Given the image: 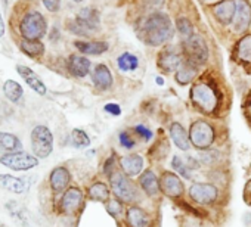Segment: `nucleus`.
<instances>
[{"label": "nucleus", "mask_w": 251, "mask_h": 227, "mask_svg": "<svg viewBox=\"0 0 251 227\" xmlns=\"http://www.w3.org/2000/svg\"><path fill=\"white\" fill-rule=\"evenodd\" d=\"M144 3L150 11H157L164 3V0H144Z\"/></svg>", "instance_id": "37998d69"}, {"label": "nucleus", "mask_w": 251, "mask_h": 227, "mask_svg": "<svg viewBox=\"0 0 251 227\" xmlns=\"http://www.w3.org/2000/svg\"><path fill=\"white\" fill-rule=\"evenodd\" d=\"M236 12L233 18V28L236 33L245 31L251 24V6L247 0H235Z\"/></svg>", "instance_id": "f8f14e48"}, {"label": "nucleus", "mask_w": 251, "mask_h": 227, "mask_svg": "<svg viewBox=\"0 0 251 227\" xmlns=\"http://www.w3.org/2000/svg\"><path fill=\"white\" fill-rule=\"evenodd\" d=\"M21 149H23V143L15 135L0 132V152L12 154V152H18Z\"/></svg>", "instance_id": "b1692460"}, {"label": "nucleus", "mask_w": 251, "mask_h": 227, "mask_svg": "<svg viewBox=\"0 0 251 227\" xmlns=\"http://www.w3.org/2000/svg\"><path fill=\"white\" fill-rule=\"evenodd\" d=\"M75 23L81 27V30L87 36L89 31H95V30L99 28V25H100V15L93 8H84V9H81L77 14Z\"/></svg>", "instance_id": "9b49d317"}, {"label": "nucleus", "mask_w": 251, "mask_h": 227, "mask_svg": "<svg viewBox=\"0 0 251 227\" xmlns=\"http://www.w3.org/2000/svg\"><path fill=\"white\" fill-rule=\"evenodd\" d=\"M70 171L64 167H58L50 173V187L53 192H62L70 184Z\"/></svg>", "instance_id": "412c9836"}, {"label": "nucleus", "mask_w": 251, "mask_h": 227, "mask_svg": "<svg viewBox=\"0 0 251 227\" xmlns=\"http://www.w3.org/2000/svg\"><path fill=\"white\" fill-rule=\"evenodd\" d=\"M217 187L211 183H195L189 187V196L197 204H211L217 199Z\"/></svg>", "instance_id": "1a4fd4ad"}, {"label": "nucleus", "mask_w": 251, "mask_h": 227, "mask_svg": "<svg viewBox=\"0 0 251 227\" xmlns=\"http://www.w3.org/2000/svg\"><path fill=\"white\" fill-rule=\"evenodd\" d=\"M74 46L84 55H102L109 49L106 42H75Z\"/></svg>", "instance_id": "393cba45"}, {"label": "nucleus", "mask_w": 251, "mask_h": 227, "mask_svg": "<svg viewBox=\"0 0 251 227\" xmlns=\"http://www.w3.org/2000/svg\"><path fill=\"white\" fill-rule=\"evenodd\" d=\"M103 109H105L108 114H111V115H114V117H117V115H120V114H121V108H120V105H117V103H106V105L103 106Z\"/></svg>", "instance_id": "79ce46f5"}, {"label": "nucleus", "mask_w": 251, "mask_h": 227, "mask_svg": "<svg viewBox=\"0 0 251 227\" xmlns=\"http://www.w3.org/2000/svg\"><path fill=\"white\" fill-rule=\"evenodd\" d=\"M68 71L78 78H83L89 74L90 71V61L84 56L80 55H71L68 58Z\"/></svg>", "instance_id": "6ab92c4d"}, {"label": "nucleus", "mask_w": 251, "mask_h": 227, "mask_svg": "<svg viewBox=\"0 0 251 227\" xmlns=\"http://www.w3.org/2000/svg\"><path fill=\"white\" fill-rule=\"evenodd\" d=\"M236 56L244 65H251V34L244 36L236 45Z\"/></svg>", "instance_id": "cd10ccee"}, {"label": "nucleus", "mask_w": 251, "mask_h": 227, "mask_svg": "<svg viewBox=\"0 0 251 227\" xmlns=\"http://www.w3.org/2000/svg\"><path fill=\"white\" fill-rule=\"evenodd\" d=\"M170 136H172V140L175 142V145H176L180 151H188V149L191 148L189 135H188L186 130L182 127V124L173 123V124L170 126Z\"/></svg>", "instance_id": "4be33fe9"}, {"label": "nucleus", "mask_w": 251, "mask_h": 227, "mask_svg": "<svg viewBox=\"0 0 251 227\" xmlns=\"http://www.w3.org/2000/svg\"><path fill=\"white\" fill-rule=\"evenodd\" d=\"M235 12H236L235 0H222V2L213 6V14L216 20L223 25H229L230 23H233Z\"/></svg>", "instance_id": "ddd939ff"}, {"label": "nucleus", "mask_w": 251, "mask_h": 227, "mask_svg": "<svg viewBox=\"0 0 251 227\" xmlns=\"http://www.w3.org/2000/svg\"><path fill=\"white\" fill-rule=\"evenodd\" d=\"M176 25H177L179 33L183 36L185 40L194 36V27H192V24H191V21L188 18H179Z\"/></svg>", "instance_id": "f704fd0d"}, {"label": "nucleus", "mask_w": 251, "mask_h": 227, "mask_svg": "<svg viewBox=\"0 0 251 227\" xmlns=\"http://www.w3.org/2000/svg\"><path fill=\"white\" fill-rule=\"evenodd\" d=\"M135 132H136L139 136H142L145 140H151V139H152V132H151L147 126L139 124V126H136V127H135Z\"/></svg>", "instance_id": "a19ab883"}, {"label": "nucleus", "mask_w": 251, "mask_h": 227, "mask_svg": "<svg viewBox=\"0 0 251 227\" xmlns=\"http://www.w3.org/2000/svg\"><path fill=\"white\" fill-rule=\"evenodd\" d=\"M183 55L188 62H191L195 67H201L208 59V47L204 42V39L198 34H194L192 37L183 40Z\"/></svg>", "instance_id": "39448f33"}, {"label": "nucleus", "mask_w": 251, "mask_h": 227, "mask_svg": "<svg viewBox=\"0 0 251 227\" xmlns=\"http://www.w3.org/2000/svg\"><path fill=\"white\" fill-rule=\"evenodd\" d=\"M191 99L194 105L207 115H213L219 106V94L214 87L205 81L197 83L191 90Z\"/></svg>", "instance_id": "f03ea898"}, {"label": "nucleus", "mask_w": 251, "mask_h": 227, "mask_svg": "<svg viewBox=\"0 0 251 227\" xmlns=\"http://www.w3.org/2000/svg\"><path fill=\"white\" fill-rule=\"evenodd\" d=\"M117 65L121 71L127 72V71H135L139 67V59L136 55L126 52L123 53L118 59H117Z\"/></svg>", "instance_id": "2f4dec72"}, {"label": "nucleus", "mask_w": 251, "mask_h": 227, "mask_svg": "<svg viewBox=\"0 0 251 227\" xmlns=\"http://www.w3.org/2000/svg\"><path fill=\"white\" fill-rule=\"evenodd\" d=\"M136 31L139 39L148 46H161L172 39L173 25L166 14L152 12L139 23Z\"/></svg>", "instance_id": "f257e3e1"}, {"label": "nucleus", "mask_w": 251, "mask_h": 227, "mask_svg": "<svg viewBox=\"0 0 251 227\" xmlns=\"http://www.w3.org/2000/svg\"><path fill=\"white\" fill-rule=\"evenodd\" d=\"M180 65H182V56L175 49H166L158 56V67L166 72L177 71Z\"/></svg>", "instance_id": "dca6fc26"}, {"label": "nucleus", "mask_w": 251, "mask_h": 227, "mask_svg": "<svg viewBox=\"0 0 251 227\" xmlns=\"http://www.w3.org/2000/svg\"><path fill=\"white\" fill-rule=\"evenodd\" d=\"M197 69H198V67L192 65L191 62H188V61L182 62V65H180L179 69L176 71V81H177L179 84H182V86L191 83V81L195 78L197 72H198Z\"/></svg>", "instance_id": "bb28decb"}, {"label": "nucleus", "mask_w": 251, "mask_h": 227, "mask_svg": "<svg viewBox=\"0 0 251 227\" xmlns=\"http://www.w3.org/2000/svg\"><path fill=\"white\" fill-rule=\"evenodd\" d=\"M216 159H217V152L214 151H202L200 154V162L204 165H211L216 162Z\"/></svg>", "instance_id": "4c0bfd02"}, {"label": "nucleus", "mask_w": 251, "mask_h": 227, "mask_svg": "<svg viewBox=\"0 0 251 227\" xmlns=\"http://www.w3.org/2000/svg\"><path fill=\"white\" fill-rule=\"evenodd\" d=\"M3 93L12 103H18L24 94V90L20 83H17L14 80H8L3 84Z\"/></svg>", "instance_id": "c756f323"}, {"label": "nucleus", "mask_w": 251, "mask_h": 227, "mask_svg": "<svg viewBox=\"0 0 251 227\" xmlns=\"http://www.w3.org/2000/svg\"><path fill=\"white\" fill-rule=\"evenodd\" d=\"M0 164L11 168V170H15V171H27V170L34 168L39 164V161L36 157H33L27 152L18 151V152H12V154H5L2 158H0Z\"/></svg>", "instance_id": "6e6552de"}, {"label": "nucleus", "mask_w": 251, "mask_h": 227, "mask_svg": "<svg viewBox=\"0 0 251 227\" xmlns=\"http://www.w3.org/2000/svg\"><path fill=\"white\" fill-rule=\"evenodd\" d=\"M42 3L49 12H58L61 6V0H42Z\"/></svg>", "instance_id": "ea45409f"}, {"label": "nucleus", "mask_w": 251, "mask_h": 227, "mask_svg": "<svg viewBox=\"0 0 251 227\" xmlns=\"http://www.w3.org/2000/svg\"><path fill=\"white\" fill-rule=\"evenodd\" d=\"M244 196H245V202L248 205H251V180L247 183L245 186V190H244Z\"/></svg>", "instance_id": "c03bdc74"}, {"label": "nucleus", "mask_w": 251, "mask_h": 227, "mask_svg": "<svg viewBox=\"0 0 251 227\" xmlns=\"http://www.w3.org/2000/svg\"><path fill=\"white\" fill-rule=\"evenodd\" d=\"M118 140H120V145L123 148H126V149H132L135 146V140H133V137L130 136L129 132H121L118 135Z\"/></svg>", "instance_id": "e433bc0d"}, {"label": "nucleus", "mask_w": 251, "mask_h": 227, "mask_svg": "<svg viewBox=\"0 0 251 227\" xmlns=\"http://www.w3.org/2000/svg\"><path fill=\"white\" fill-rule=\"evenodd\" d=\"M139 184L142 187V190L151 196V198H155L160 190H161V186H160V180L157 179V176L151 171V170H147L141 177H139Z\"/></svg>", "instance_id": "aec40b11"}, {"label": "nucleus", "mask_w": 251, "mask_h": 227, "mask_svg": "<svg viewBox=\"0 0 251 227\" xmlns=\"http://www.w3.org/2000/svg\"><path fill=\"white\" fill-rule=\"evenodd\" d=\"M172 165H173V168H175V170H176V171H177L183 179H191V177H192L189 167L182 161V158L175 157V158H173V161H172Z\"/></svg>", "instance_id": "c9c22d12"}, {"label": "nucleus", "mask_w": 251, "mask_h": 227, "mask_svg": "<svg viewBox=\"0 0 251 227\" xmlns=\"http://www.w3.org/2000/svg\"><path fill=\"white\" fill-rule=\"evenodd\" d=\"M127 221L132 227H150L151 226L150 215L139 206H130L127 209Z\"/></svg>", "instance_id": "5701e85b"}, {"label": "nucleus", "mask_w": 251, "mask_h": 227, "mask_svg": "<svg viewBox=\"0 0 251 227\" xmlns=\"http://www.w3.org/2000/svg\"><path fill=\"white\" fill-rule=\"evenodd\" d=\"M5 31H6V27H5V23H3V17L0 14V37L5 36Z\"/></svg>", "instance_id": "a18cd8bd"}, {"label": "nucleus", "mask_w": 251, "mask_h": 227, "mask_svg": "<svg viewBox=\"0 0 251 227\" xmlns=\"http://www.w3.org/2000/svg\"><path fill=\"white\" fill-rule=\"evenodd\" d=\"M106 211L108 214H111L112 217H118L123 211V206H121V202L118 199H114V201H108L106 204Z\"/></svg>", "instance_id": "58836bf2"}, {"label": "nucleus", "mask_w": 251, "mask_h": 227, "mask_svg": "<svg viewBox=\"0 0 251 227\" xmlns=\"http://www.w3.org/2000/svg\"><path fill=\"white\" fill-rule=\"evenodd\" d=\"M31 148L36 157L48 158L53 151V136L46 126H36L31 132Z\"/></svg>", "instance_id": "0eeeda50"}, {"label": "nucleus", "mask_w": 251, "mask_h": 227, "mask_svg": "<svg viewBox=\"0 0 251 227\" xmlns=\"http://www.w3.org/2000/svg\"><path fill=\"white\" fill-rule=\"evenodd\" d=\"M74 2H77V3H80V2H83V0H74Z\"/></svg>", "instance_id": "de8ad7c7"}, {"label": "nucleus", "mask_w": 251, "mask_h": 227, "mask_svg": "<svg viewBox=\"0 0 251 227\" xmlns=\"http://www.w3.org/2000/svg\"><path fill=\"white\" fill-rule=\"evenodd\" d=\"M108 179H109L111 189H112V192L118 201L132 204V202H136L139 199V190H138L136 184L130 180L129 176H126L123 171L115 168L108 176Z\"/></svg>", "instance_id": "7ed1b4c3"}, {"label": "nucleus", "mask_w": 251, "mask_h": 227, "mask_svg": "<svg viewBox=\"0 0 251 227\" xmlns=\"http://www.w3.org/2000/svg\"><path fill=\"white\" fill-rule=\"evenodd\" d=\"M48 31L45 17L37 11L27 12L20 23V33L24 40H40Z\"/></svg>", "instance_id": "20e7f679"}, {"label": "nucleus", "mask_w": 251, "mask_h": 227, "mask_svg": "<svg viewBox=\"0 0 251 227\" xmlns=\"http://www.w3.org/2000/svg\"><path fill=\"white\" fill-rule=\"evenodd\" d=\"M120 165H121V171L126 176L136 177L144 170V158L141 155H136V154L126 155L120 159Z\"/></svg>", "instance_id": "2eb2a0df"}, {"label": "nucleus", "mask_w": 251, "mask_h": 227, "mask_svg": "<svg viewBox=\"0 0 251 227\" xmlns=\"http://www.w3.org/2000/svg\"><path fill=\"white\" fill-rule=\"evenodd\" d=\"M6 208L9 209V212H11V217L18 223V224H21V226H24L25 227V215H24V212H23V208L17 204V202H9V204H6Z\"/></svg>", "instance_id": "72a5a7b5"}, {"label": "nucleus", "mask_w": 251, "mask_h": 227, "mask_svg": "<svg viewBox=\"0 0 251 227\" xmlns=\"http://www.w3.org/2000/svg\"><path fill=\"white\" fill-rule=\"evenodd\" d=\"M17 72L24 78V81L39 94H46V86L43 83V80L28 67L25 65H18L17 67Z\"/></svg>", "instance_id": "f3484780"}, {"label": "nucleus", "mask_w": 251, "mask_h": 227, "mask_svg": "<svg viewBox=\"0 0 251 227\" xmlns=\"http://www.w3.org/2000/svg\"><path fill=\"white\" fill-rule=\"evenodd\" d=\"M216 135H214V129L211 127V124H208L207 121L198 120L191 126L189 130V140L192 143V146H195L200 151H207L213 143H214Z\"/></svg>", "instance_id": "423d86ee"}, {"label": "nucleus", "mask_w": 251, "mask_h": 227, "mask_svg": "<svg viewBox=\"0 0 251 227\" xmlns=\"http://www.w3.org/2000/svg\"><path fill=\"white\" fill-rule=\"evenodd\" d=\"M89 196L98 202H106L109 199V189L105 183L96 182L89 187Z\"/></svg>", "instance_id": "7c9ffc66"}, {"label": "nucleus", "mask_w": 251, "mask_h": 227, "mask_svg": "<svg viewBox=\"0 0 251 227\" xmlns=\"http://www.w3.org/2000/svg\"><path fill=\"white\" fill-rule=\"evenodd\" d=\"M83 202V192L78 187H70L61 199V208L67 214H74L78 211Z\"/></svg>", "instance_id": "4468645a"}, {"label": "nucleus", "mask_w": 251, "mask_h": 227, "mask_svg": "<svg viewBox=\"0 0 251 227\" xmlns=\"http://www.w3.org/2000/svg\"><path fill=\"white\" fill-rule=\"evenodd\" d=\"M160 186L164 195L170 196V198H180L185 192V186L183 182L179 179L177 174L172 173V171H166L161 179H160Z\"/></svg>", "instance_id": "9d476101"}, {"label": "nucleus", "mask_w": 251, "mask_h": 227, "mask_svg": "<svg viewBox=\"0 0 251 227\" xmlns=\"http://www.w3.org/2000/svg\"><path fill=\"white\" fill-rule=\"evenodd\" d=\"M71 143H73L74 148L81 149V148H87V146L90 145V139H89V136H87L86 132L75 129V130H73V133H71Z\"/></svg>", "instance_id": "473e14b6"}, {"label": "nucleus", "mask_w": 251, "mask_h": 227, "mask_svg": "<svg viewBox=\"0 0 251 227\" xmlns=\"http://www.w3.org/2000/svg\"><path fill=\"white\" fill-rule=\"evenodd\" d=\"M247 117H248V121L251 123V96L247 102Z\"/></svg>", "instance_id": "49530a36"}, {"label": "nucleus", "mask_w": 251, "mask_h": 227, "mask_svg": "<svg viewBox=\"0 0 251 227\" xmlns=\"http://www.w3.org/2000/svg\"><path fill=\"white\" fill-rule=\"evenodd\" d=\"M20 49L30 58H40L45 53V45L40 40H23Z\"/></svg>", "instance_id": "c85d7f7f"}, {"label": "nucleus", "mask_w": 251, "mask_h": 227, "mask_svg": "<svg viewBox=\"0 0 251 227\" xmlns=\"http://www.w3.org/2000/svg\"><path fill=\"white\" fill-rule=\"evenodd\" d=\"M0 187L14 193H23L27 189V184L23 179L14 177L11 174H0Z\"/></svg>", "instance_id": "a878e982"}, {"label": "nucleus", "mask_w": 251, "mask_h": 227, "mask_svg": "<svg viewBox=\"0 0 251 227\" xmlns=\"http://www.w3.org/2000/svg\"><path fill=\"white\" fill-rule=\"evenodd\" d=\"M92 80H93V84L99 90H108L112 86V74L109 68L103 64H99L95 67L92 72Z\"/></svg>", "instance_id": "a211bd4d"}]
</instances>
